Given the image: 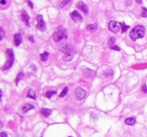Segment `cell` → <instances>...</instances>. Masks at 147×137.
<instances>
[{
  "label": "cell",
  "instance_id": "f1b7e54d",
  "mask_svg": "<svg viewBox=\"0 0 147 137\" xmlns=\"http://www.w3.org/2000/svg\"><path fill=\"white\" fill-rule=\"evenodd\" d=\"M142 90H143V92L147 93V87H146V85H144V86L142 87Z\"/></svg>",
  "mask_w": 147,
  "mask_h": 137
},
{
  "label": "cell",
  "instance_id": "ba28073f",
  "mask_svg": "<svg viewBox=\"0 0 147 137\" xmlns=\"http://www.w3.org/2000/svg\"><path fill=\"white\" fill-rule=\"evenodd\" d=\"M115 41H116V38L115 37H113V36H111L110 38H109V41H108V45L110 46V48L112 49H115V50H120V47H118V46L115 45Z\"/></svg>",
  "mask_w": 147,
  "mask_h": 137
},
{
  "label": "cell",
  "instance_id": "7a4b0ae2",
  "mask_svg": "<svg viewBox=\"0 0 147 137\" xmlns=\"http://www.w3.org/2000/svg\"><path fill=\"white\" fill-rule=\"evenodd\" d=\"M7 62H6V64H5V66L3 67V71H6V70H8V68H10L12 67L13 63H14V54H13V50L11 48H9V49H7Z\"/></svg>",
  "mask_w": 147,
  "mask_h": 137
},
{
  "label": "cell",
  "instance_id": "1f68e13d",
  "mask_svg": "<svg viewBox=\"0 0 147 137\" xmlns=\"http://www.w3.org/2000/svg\"><path fill=\"white\" fill-rule=\"evenodd\" d=\"M29 40H30V41H32V42H33V37H32V36H29Z\"/></svg>",
  "mask_w": 147,
  "mask_h": 137
},
{
  "label": "cell",
  "instance_id": "6da1fadb",
  "mask_svg": "<svg viewBox=\"0 0 147 137\" xmlns=\"http://www.w3.org/2000/svg\"><path fill=\"white\" fill-rule=\"evenodd\" d=\"M145 35V28L143 25H137L130 31V38L132 40H137Z\"/></svg>",
  "mask_w": 147,
  "mask_h": 137
},
{
  "label": "cell",
  "instance_id": "2e32d148",
  "mask_svg": "<svg viewBox=\"0 0 147 137\" xmlns=\"http://www.w3.org/2000/svg\"><path fill=\"white\" fill-rule=\"evenodd\" d=\"M125 123H126L127 125H134L135 123H136V119H135L134 117L127 118V119L125 120Z\"/></svg>",
  "mask_w": 147,
  "mask_h": 137
},
{
  "label": "cell",
  "instance_id": "4316f807",
  "mask_svg": "<svg viewBox=\"0 0 147 137\" xmlns=\"http://www.w3.org/2000/svg\"><path fill=\"white\" fill-rule=\"evenodd\" d=\"M0 137H8V135H7L5 132H1V133H0Z\"/></svg>",
  "mask_w": 147,
  "mask_h": 137
},
{
  "label": "cell",
  "instance_id": "5bb4252c",
  "mask_svg": "<svg viewBox=\"0 0 147 137\" xmlns=\"http://www.w3.org/2000/svg\"><path fill=\"white\" fill-rule=\"evenodd\" d=\"M61 52H65L66 54H73V48L70 46H62V47H61Z\"/></svg>",
  "mask_w": 147,
  "mask_h": 137
},
{
  "label": "cell",
  "instance_id": "30bf717a",
  "mask_svg": "<svg viewBox=\"0 0 147 137\" xmlns=\"http://www.w3.org/2000/svg\"><path fill=\"white\" fill-rule=\"evenodd\" d=\"M22 41V36L20 33H15L14 34V45L16 46H18Z\"/></svg>",
  "mask_w": 147,
  "mask_h": 137
},
{
  "label": "cell",
  "instance_id": "277c9868",
  "mask_svg": "<svg viewBox=\"0 0 147 137\" xmlns=\"http://www.w3.org/2000/svg\"><path fill=\"white\" fill-rule=\"evenodd\" d=\"M36 20H37V29L40 30V31H44L45 30V22L43 20V17L42 15L38 14L36 16Z\"/></svg>",
  "mask_w": 147,
  "mask_h": 137
},
{
  "label": "cell",
  "instance_id": "9a60e30c",
  "mask_svg": "<svg viewBox=\"0 0 147 137\" xmlns=\"http://www.w3.org/2000/svg\"><path fill=\"white\" fill-rule=\"evenodd\" d=\"M27 97H28V98H30V99H33V100H35V99H36V95H35V92H34V90H32V89L28 90V93H27Z\"/></svg>",
  "mask_w": 147,
  "mask_h": 137
},
{
  "label": "cell",
  "instance_id": "603a6c76",
  "mask_svg": "<svg viewBox=\"0 0 147 137\" xmlns=\"http://www.w3.org/2000/svg\"><path fill=\"white\" fill-rule=\"evenodd\" d=\"M84 73H85V75H87V76H93V75H95V72L92 71V70H85Z\"/></svg>",
  "mask_w": 147,
  "mask_h": 137
},
{
  "label": "cell",
  "instance_id": "9c48e42d",
  "mask_svg": "<svg viewBox=\"0 0 147 137\" xmlns=\"http://www.w3.org/2000/svg\"><path fill=\"white\" fill-rule=\"evenodd\" d=\"M77 7H78L79 9H81L82 11L84 12V13H86V14L89 12V8H88V6H87L84 2H82V1H81V2H79V3L77 4Z\"/></svg>",
  "mask_w": 147,
  "mask_h": 137
},
{
  "label": "cell",
  "instance_id": "836d02e7",
  "mask_svg": "<svg viewBox=\"0 0 147 137\" xmlns=\"http://www.w3.org/2000/svg\"><path fill=\"white\" fill-rule=\"evenodd\" d=\"M69 137H72V136H69Z\"/></svg>",
  "mask_w": 147,
  "mask_h": 137
},
{
  "label": "cell",
  "instance_id": "4fadbf2b",
  "mask_svg": "<svg viewBox=\"0 0 147 137\" xmlns=\"http://www.w3.org/2000/svg\"><path fill=\"white\" fill-rule=\"evenodd\" d=\"M21 16H22V20L25 22V24H26L27 26H29V17H28V15H27V13L25 11H23L21 13Z\"/></svg>",
  "mask_w": 147,
  "mask_h": 137
},
{
  "label": "cell",
  "instance_id": "e0dca14e",
  "mask_svg": "<svg viewBox=\"0 0 147 137\" xmlns=\"http://www.w3.org/2000/svg\"><path fill=\"white\" fill-rule=\"evenodd\" d=\"M40 113L43 115L44 117H49V115L51 114V110H49V109H45V108H42V109L40 110Z\"/></svg>",
  "mask_w": 147,
  "mask_h": 137
},
{
  "label": "cell",
  "instance_id": "7c38bea8",
  "mask_svg": "<svg viewBox=\"0 0 147 137\" xmlns=\"http://www.w3.org/2000/svg\"><path fill=\"white\" fill-rule=\"evenodd\" d=\"M97 28H98V25H97L96 23H93V24H90V25L87 26V30H89V31H91V32L96 31Z\"/></svg>",
  "mask_w": 147,
  "mask_h": 137
},
{
  "label": "cell",
  "instance_id": "5b68a950",
  "mask_svg": "<svg viewBox=\"0 0 147 137\" xmlns=\"http://www.w3.org/2000/svg\"><path fill=\"white\" fill-rule=\"evenodd\" d=\"M120 28H121V24L118 23L117 21L111 20L110 22H109V29H110L112 32H115V33H116V32H119Z\"/></svg>",
  "mask_w": 147,
  "mask_h": 137
},
{
  "label": "cell",
  "instance_id": "d6a6232c",
  "mask_svg": "<svg viewBox=\"0 0 147 137\" xmlns=\"http://www.w3.org/2000/svg\"><path fill=\"white\" fill-rule=\"evenodd\" d=\"M136 2H137V3H139V4H140V3H142V0H136Z\"/></svg>",
  "mask_w": 147,
  "mask_h": 137
},
{
  "label": "cell",
  "instance_id": "3957f363",
  "mask_svg": "<svg viewBox=\"0 0 147 137\" xmlns=\"http://www.w3.org/2000/svg\"><path fill=\"white\" fill-rule=\"evenodd\" d=\"M52 38H53L54 41H61L62 39H66V38H67V33H66V31H63V30H58V31H56V32L53 33Z\"/></svg>",
  "mask_w": 147,
  "mask_h": 137
},
{
  "label": "cell",
  "instance_id": "ffe728a7",
  "mask_svg": "<svg viewBox=\"0 0 147 137\" xmlns=\"http://www.w3.org/2000/svg\"><path fill=\"white\" fill-rule=\"evenodd\" d=\"M71 1H72V0H62L61 2V4H60V6H61V8H62V7H66L68 4L71 3Z\"/></svg>",
  "mask_w": 147,
  "mask_h": 137
},
{
  "label": "cell",
  "instance_id": "d6986e66",
  "mask_svg": "<svg viewBox=\"0 0 147 137\" xmlns=\"http://www.w3.org/2000/svg\"><path fill=\"white\" fill-rule=\"evenodd\" d=\"M48 57H49V53H47V52H44L43 54L40 55V59L43 61V62H45L48 59Z\"/></svg>",
  "mask_w": 147,
  "mask_h": 137
},
{
  "label": "cell",
  "instance_id": "8992f818",
  "mask_svg": "<svg viewBox=\"0 0 147 137\" xmlns=\"http://www.w3.org/2000/svg\"><path fill=\"white\" fill-rule=\"evenodd\" d=\"M75 95H76V98L78 100H83L87 96V92L82 88H77L75 90Z\"/></svg>",
  "mask_w": 147,
  "mask_h": 137
},
{
  "label": "cell",
  "instance_id": "44dd1931",
  "mask_svg": "<svg viewBox=\"0 0 147 137\" xmlns=\"http://www.w3.org/2000/svg\"><path fill=\"white\" fill-rule=\"evenodd\" d=\"M57 94V91H48L45 93V97L47 98H51L53 95H56Z\"/></svg>",
  "mask_w": 147,
  "mask_h": 137
},
{
  "label": "cell",
  "instance_id": "f546056e",
  "mask_svg": "<svg viewBox=\"0 0 147 137\" xmlns=\"http://www.w3.org/2000/svg\"><path fill=\"white\" fill-rule=\"evenodd\" d=\"M27 3H28V5H29V6H30V7H31V8H32V7H33V4H32V3H31V2H30V1H27Z\"/></svg>",
  "mask_w": 147,
  "mask_h": 137
},
{
  "label": "cell",
  "instance_id": "83f0119b",
  "mask_svg": "<svg viewBox=\"0 0 147 137\" xmlns=\"http://www.w3.org/2000/svg\"><path fill=\"white\" fill-rule=\"evenodd\" d=\"M3 37H4V29L1 28V37H0V39H2Z\"/></svg>",
  "mask_w": 147,
  "mask_h": 137
},
{
  "label": "cell",
  "instance_id": "d4e9b609",
  "mask_svg": "<svg viewBox=\"0 0 147 137\" xmlns=\"http://www.w3.org/2000/svg\"><path fill=\"white\" fill-rule=\"evenodd\" d=\"M141 16H142V17H147V9L145 7H143V8L141 9Z\"/></svg>",
  "mask_w": 147,
  "mask_h": 137
},
{
  "label": "cell",
  "instance_id": "ac0fdd59",
  "mask_svg": "<svg viewBox=\"0 0 147 137\" xmlns=\"http://www.w3.org/2000/svg\"><path fill=\"white\" fill-rule=\"evenodd\" d=\"M73 57H74L73 54H66L62 58H63V61H65V62H70V61H72V59H73Z\"/></svg>",
  "mask_w": 147,
  "mask_h": 137
},
{
  "label": "cell",
  "instance_id": "4dcf8cb0",
  "mask_svg": "<svg viewBox=\"0 0 147 137\" xmlns=\"http://www.w3.org/2000/svg\"><path fill=\"white\" fill-rule=\"evenodd\" d=\"M5 3H6V0H1V4H3V5H4Z\"/></svg>",
  "mask_w": 147,
  "mask_h": 137
},
{
  "label": "cell",
  "instance_id": "484cf974",
  "mask_svg": "<svg viewBox=\"0 0 147 137\" xmlns=\"http://www.w3.org/2000/svg\"><path fill=\"white\" fill-rule=\"evenodd\" d=\"M22 77H23V73H22V72H20V73L18 74V77L16 78V81H15V83H16V85L18 84V82H19V81L21 80V78H22Z\"/></svg>",
  "mask_w": 147,
  "mask_h": 137
},
{
  "label": "cell",
  "instance_id": "52a82bcc",
  "mask_svg": "<svg viewBox=\"0 0 147 137\" xmlns=\"http://www.w3.org/2000/svg\"><path fill=\"white\" fill-rule=\"evenodd\" d=\"M71 16H72V19H73L74 21H76V22H80V21H82V20H83L82 15L77 11V10H75V11L72 12Z\"/></svg>",
  "mask_w": 147,
  "mask_h": 137
},
{
  "label": "cell",
  "instance_id": "cb8c5ba5",
  "mask_svg": "<svg viewBox=\"0 0 147 137\" xmlns=\"http://www.w3.org/2000/svg\"><path fill=\"white\" fill-rule=\"evenodd\" d=\"M121 27H122V32H123V33H124V32H126V31H127V29L129 28V26H128V25H126L124 22L121 23Z\"/></svg>",
  "mask_w": 147,
  "mask_h": 137
},
{
  "label": "cell",
  "instance_id": "8fae6325",
  "mask_svg": "<svg viewBox=\"0 0 147 137\" xmlns=\"http://www.w3.org/2000/svg\"><path fill=\"white\" fill-rule=\"evenodd\" d=\"M34 109V106L32 105V104H25L24 106L22 107V112L23 113H26V112H28V111H30V110H33Z\"/></svg>",
  "mask_w": 147,
  "mask_h": 137
},
{
  "label": "cell",
  "instance_id": "7402d4cb",
  "mask_svg": "<svg viewBox=\"0 0 147 137\" xmlns=\"http://www.w3.org/2000/svg\"><path fill=\"white\" fill-rule=\"evenodd\" d=\"M68 92H69V88H68V87H66V88H65V89H63V90L61 91V95H60V97H61V98L65 97V96H66V95L68 94Z\"/></svg>",
  "mask_w": 147,
  "mask_h": 137
}]
</instances>
